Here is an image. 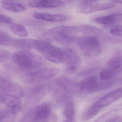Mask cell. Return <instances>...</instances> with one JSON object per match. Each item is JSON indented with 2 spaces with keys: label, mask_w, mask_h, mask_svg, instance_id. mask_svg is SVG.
Returning <instances> with one entry per match:
<instances>
[{
  "label": "cell",
  "mask_w": 122,
  "mask_h": 122,
  "mask_svg": "<svg viewBox=\"0 0 122 122\" xmlns=\"http://www.w3.org/2000/svg\"><path fill=\"white\" fill-rule=\"evenodd\" d=\"M12 58L14 63L24 70L34 71L40 69L44 64L41 57L27 49L15 53Z\"/></svg>",
  "instance_id": "cell-1"
},
{
  "label": "cell",
  "mask_w": 122,
  "mask_h": 122,
  "mask_svg": "<svg viewBox=\"0 0 122 122\" xmlns=\"http://www.w3.org/2000/svg\"><path fill=\"white\" fill-rule=\"evenodd\" d=\"M57 120V116L52 111L51 104L45 102L29 110L20 121L54 122Z\"/></svg>",
  "instance_id": "cell-2"
},
{
  "label": "cell",
  "mask_w": 122,
  "mask_h": 122,
  "mask_svg": "<svg viewBox=\"0 0 122 122\" xmlns=\"http://www.w3.org/2000/svg\"><path fill=\"white\" fill-rule=\"evenodd\" d=\"M33 48L50 62L56 63H63V51L47 41L34 40Z\"/></svg>",
  "instance_id": "cell-3"
},
{
  "label": "cell",
  "mask_w": 122,
  "mask_h": 122,
  "mask_svg": "<svg viewBox=\"0 0 122 122\" xmlns=\"http://www.w3.org/2000/svg\"><path fill=\"white\" fill-rule=\"evenodd\" d=\"M76 42L83 54L88 58H95L102 53L100 43L95 37L90 36L81 37L76 40Z\"/></svg>",
  "instance_id": "cell-4"
},
{
  "label": "cell",
  "mask_w": 122,
  "mask_h": 122,
  "mask_svg": "<svg viewBox=\"0 0 122 122\" xmlns=\"http://www.w3.org/2000/svg\"><path fill=\"white\" fill-rule=\"evenodd\" d=\"M113 81L98 80L96 76H89L83 79L78 84L80 90L87 93H92L111 87Z\"/></svg>",
  "instance_id": "cell-5"
},
{
  "label": "cell",
  "mask_w": 122,
  "mask_h": 122,
  "mask_svg": "<svg viewBox=\"0 0 122 122\" xmlns=\"http://www.w3.org/2000/svg\"><path fill=\"white\" fill-rule=\"evenodd\" d=\"M60 71V69L56 68H40L25 74L23 79L30 83H39L52 78Z\"/></svg>",
  "instance_id": "cell-6"
},
{
  "label": "cell",
  "mask_w": 122,
  "mask_h": 122,
  "mask_svg": "<svg viewBox=\"0 0 122 122\" xmlns=\"http://www.w3.org/2000/svg\"><path fill=\"white\" fill-rule=\"evenodd\" d=\"M48 89L57 102L66 103L70 100L71 92L60 78L51 83L48 86Z\"/></svg>",
  "instance_id": "cell-7"
},
{
  "label": "cell",
  "mask_w": 122,
  "mask_h": 122,
  "mask_svg": "<svg viewBox=\"0 0 122 122\" xmlns=\"http://www.w3.org/2000/svg\"><path fill=\"white\" fill-rule=\"evenodd\" d=\"M100 0H81L76 7V10L81 14H89L108 10L115 6L113 3H98Z\"/></svg>",
  "instance_id": "cell-8"
},
{
  "label": "cell",
  "mask_w": 122,
  "mask_h": 122,
  "mask_svg": "<svg viewBox=\"0 0 122 122\" xmlns=\"http://www.w3.org/2000/svg\"><path fill=\"white\" fill-rule=\"evenodd\" d=\"M63 63L67 66L66 72L69 75L75 72L81 63V59L73 49L66 48L63 51Z\"/></svg>",
  "instance_id": "cell-9"
},
{
  "label": "cell",
  "mask_w": 122,
  "mask_h": 122,
  "mask_svg": "<svg viewBox=\"0 0 122 122\" xmlns=\"http://www.w3.org/2000/svg\"><path fill=\"white\" fill-rule=\"evenodd\" d=\"M0 93L12 94L18 96L25 95V91L22 87L16 83L5 77L0 78Z\"/></svg>",
  "instance_id": "cell-10"
},
{
  "label": "cell",
  "mask_w": 122,
  "mask_h": 122,
  "mask_svg": "<svg viewBox=\"0 0 122 122\" xmlns=\"http://www.w3.org/2000/svg\"><path fill=\"white\" fill-rule=\"evenodd\" d=\"M0 102L16 113L20 111L22 101L19 96L12 94L0 93Z\"/></svg>",
  "instance_id": "cell-11"
},
{
  "label": "cell",
  "mask_w": 122,
  "mask_h": 122,
  "mask_svg": "<svg viewBox=\"0 0 122 122\" xmlns=\"http://www.w3.org/2000/svg\"><path fill=\"white\" fill-rule=\"evenodd\" d=\"M47 91H48V86L45 84L38 85L32 87L27 93L28 102L30 104H33L40 101L45 95Z\"/></svg>",
  "instance_id": "cell-12"
},
{
  "label": "cell",
  "mask_w": 122,
  "mask_h": 122,
  "mask_svg": "<svg viewBox=\"0 0 122 122\" xmlns=\"http://www.w3.org/2000/svg\"><path fill=\"white\" fill-rule=\"evenodd\" d=\"M122 98V87L118 88L97 101L93 105L103 108Z\"/></svg>",
  "instance_id": "cell-13"
},
{
  "label": "cell",
  "mask_w": 122,
  "mask_h": 122,
  "mask_svg": "<svg viewBox=\"0 0 122 122\" xmlns=\"http://www.w3.org/2000/svg\"><path fill=\"white\" fill-rule=\"evenodd\" d=\"M29 7L38 9L52 8L63 6L64 3L60 0H43L39 2L28 3Z\"/></svg>",
  "instance_id": "cell-14"
},
{
  "label": "cell",
  "mask_w": 122,
  "mask_h": 122,
  "mask_svg": "<svg viewBox=\"0 0 122 122\" xmlns=\"http://www.w3.org/2000/svg\"><path fill=\"white\" fill-rule=\"evenodd\" d=\"M1 3L2 7L13 12H22L26 9L21 0H2Z\"/></svg>",
  "instance_id": "cell-15"
},
{
  "label": "cell",
  "mask_w": 122,
  "mask_h": 122,
  "mask_svg": "<svg viewBox=\"0 0 122 122\" xmlns=\"http://www.w3.org/2000/svg\"><path fill=\"white\" fill-rule=\"evenodd\" d=\"M33 15L38 20L53 22H61L67 20V17L66 15L61 14L34 13Z\"/></svg>",
  "instance_id": "cell-16"
},
{
  "label": "cell",
  "mask_w": 122,
  "mask_h": 122,
  "mask_svg": "<svg viewBox=\"0 0 122 122\" xmlns=\"http://www.w3.org/2000/svg\"><path fill=\"white\" fill-rule=\"evenodd\" d=\"M92 21L101 25H113L122 22V14H112L109 15L97 17L93 18Z\"/></svg>",
  "instance_id": "cell-17"
},
{
  "label": "cell",
  "mask_w": 122,
  "mask_h": 122,
  "mask_svg": "<svg viewBox=\"0 0 122 122\" xmlns=\"http://www.w3.org/2000/svg\"><path fill=\"white\" fill-rule=\"evenodd\" d=\"M62 33L69 35H71L73 33H76V27L59 26L48 30L46 32L47 36L51 37L56 35Z\"/></svg>",
  "instance_id": "cell-18"
},
{
  "label": "cell",
  "mask_w": 122,
  "mask_h": 122,
  "mask_svg": "<svg viewBox=\"0 0 122 122\" xmlns=\"http://www.w3.org/2000/svg\"><path fill=\"white\" fill-rule=\"evenodd\" d=\"M76 33L86 35H98L101 30L97 27L87 24H82L76 26Z\"/></svg>",
  "instance_id": "cell-19"
},
{
  "label": "cell",
  "mask_w": 122,
  "mask_h": 122,
  "mask_svg": "<svg viewBox=\"0 0 122 122\" xmlns=\"http://www.w3.org/2000/svg\"><path fill=\"white\" fill-rule=\"evenodd\" d=\"M66 103L63 111V115L66 121L74 122L76 119L75 110L74 103L71 100Z\"/></svg>",
  "instance_id": "cell-20"
},
{
  "label": "cell",
  "mask_w": 122,
  "mask_h": 122,
  "mask_svg": "<svg viewBox=\"0 0 122 122\" xmlns=\"http://www.w3.org/2000/svg\"><path fill=\"white\" fill-rule=\"evenodd\" d=\"M34 40L31 39H16L13 38L10 46L28 49L33 48Z\"/></svg>",
  "instance_id": "cell-21"
},
{
  "label": "cell",
  "mask_w": 122,
  "mask_h": 122,
  "mask_svg": "<svg viewBox=\"0 0 122 122\" xmlns=\"http://www.w3.org/2000/svg\"><path fill=\"white\" fill-rule=\"evenodd\" d=\"M122 63V54L120 51H117L108 62L107 66L115 71L119 69Z\"/></svg>",
  "instance_id": "cell-22"
},
{
  "label": "cell",
  "mask_w": 122,
  "mask_h": 122,
  "mask_svg": "<svg viewBox=\"0 0 122 122\" xmlns=\"http://www.w3.org/2000/svg\"><path fill=\"white\" fill-rule=\"evenodd\" d=\"M16 113L10 108L0 111V122H14L16 119Z\"/></svg>",
  "instance_id": "cell-23"
},
{
  "label": "cell",
  "mask_w": 122,
  "mask_h": 122,
  "mask_svg": "<svg viewBox=\"0 0 122 122\" xmlns=\"http://www.w3.org/2000/svg\"><path fill=\"white\" fill-rule=\"evenodd\" d=\"M10 30L15 35L21 37H26L28 35L27 30L22 25L18 23H12L10 26Z\"/></svg>",
  "instance_id": "cell-24"
},
{
  "label": "cell",
  "mask_w": 122,
  "mask_h": 122,
  "mask_svg": "<svg viewBox=\"0 0 122 122\" xmlns=\"http://www.w3.org/2000/svg\"><path fill=\"white\" fill-rule=\"evenodd\" d=\"M52 37L53 40L62 45H70L73 41V38L70 36V35L68 34H58Z\"/></svg>",
  "instance_id": "cell-25"
},
{
  "label": "cell",
  "mask_w": 122,
  "mask_h": 122,
  "mask_svg": "<svg viewBox=\"0 0 122 122\" xmlns=\"http://www.w3.org/2000/svg\"><path fill=\"white\" fill-rule=\"evenodd\" d=\"M102 108L100 107L92 105L91 107L83 113L82 116V120L84 121H87L91 120L97 115Z\"/></svg>",
  "instance_id": "cell-26"
},
{
  "label": "cell",
  "mask_w": 122,
  "mask_h": 122,
  "mask_svg": "<svg viewBox=\"0 0 122 122\" xmlns=\"http://www.w3.org/2000/svg\"><path fill=\"white\" fill-rule=\"evenodd\" d=\"M116 71L109 67L103 69L100 73V79L103 81L108 80L114 76Z\"/></svg>",
  "instance_id": "cell-27"
},
{
  "label": "cell",
  "mask_w": 122,
  "mask_h": 122,
  "mask_svg": "<svg viewBox=\"0 0 122 122\" xmlns=\"http://www.w3.org/2000/svg\"><path fill=\"white\" fill-rule=\"evenodd\" d=\"M13 38L5 32H0V43L3 45L10 46Z\"/></svg>",
  "instance_id": "cell-28"
},
{
  "label": "cell",
  "mask_w": 122,
  "mask_h": 122,
  "mask_svg": "<svg viewBox=\"0 0 122 122\" xmlns=\"http://www.w3.org/2000/svg\"><path fill=\"white\" fill-rule=\"evenodd\" d=\"M110 33L116 37H122V25H115L110 30Z\"/></svg>",
  "instance_id": "cell-29"
},
{
  "label": "cell",
  "mask_w": 122,
  "mask_h": 122,
  "mask_svg": "<svg viewBox=\"0 0 122 122\" xmlns=\"http://www.w3.org/2000/svg\"><path fill=\"white\" fill-rule=\"evenodd\" d=\"M0 61L1 63L8 61L12 57L11 53L5 50L0 49Z\"/></svg>",
  "instance_id": "cell-30"
},
{
  "label": "cell",
  "mask_w": 122,
  "mask_h": 122,
  "mask_svg": "<svg viewBox=\"0 0 122 122\" xmlns=\"http://www.w3.org/2000/svg\"><path fill=\"white\" fill-rule=\"evenodd\" d=\"M13 20L10 17L2 14H0V24H11L13 23Z\"/></svg>",
  "instance_id": "cell-31"
},
{
  "label": "cell",
  "mask_w": 122,
  "mask_h": 122,
  "mask_svg": "<svg viewBox=\"0 0 122 122\" xmlns=\"http://www.w3.org/2000/svg\"><path fill=\"white\" fill-rule=\"evenodd\" d=\"M119 110H113L109 112H108L107 113H105L102 116H101L98 119H97V120L96 121V122H100L102 121L103 120H105V118H107L108 117H110L112 114L115 113L116 112L118 111Z\"/></svg>",
  "instance_id": "cell-32"
},
{
  "label": "cell",
  "mask_w": 122,
  "mask_h": 122,
  "mask_svg": "<svg viewBox=\"0 0 122 122\" xmlns=\"http://www.w3.org/2000/svg\"><path fill=\"white\" fill-rule=\"evenodd\" d=\"M107 122H122V116H117L110 118L107 121Z\"/></svg>",
  "instance_id": "cell-33"
},
{
  "label": "cell",
  "mask_w": 122,
  "mask_h": 122,
  "mask_svg": "<svg viewBox=\"0 0 122 122\" xmlns=\"http://www.w3.org/2000/svg\"><path fill=\"white\" fill-rule=\"evenodd\" d=\"M111 1L115 3H121L122 4V0H111Z\"/></svg>",
  "instance_id": "cell-34"
},
{
  "label": "cell",
  "mask_w": 122,
  "mask_h": 122,
  "mask_svg": "<svg viewBox=\"0 0 122 122\" xmlns=\"http://www.w3.org/2000/svg\"><path fill=\"white\" fill-rule=\"evenodd\" d=\"M76 0H64V2H65L67 3H71L73 2L74 1H75Z\"/></svg>",
  "instance_id": "cell-35"
},
{
  "label": "cell",
  "mask_w": 122,
  "mask_h": 122,
  "mask_svg": "<svg viewBox=\"0 0 122 122\" xmlns=\"http://www.w3.org/2000/svg\"><path fill=\"white\" fill-rule=\"evenodd\" d=\"M43 0H27L28 2H39V1H41Z\"/></svg>",
  "instance_id": "cell-36"
}]
</instances>
